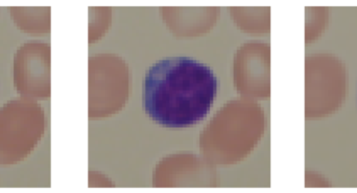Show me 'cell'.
Here are the masks:
<instances>
[{
  "instance_id": "1",
  "label": "cell",
  "mask_w": 357,
  "mask_h": 193,
  "mask_svg": "<svg viewBox=\"0 0 357 193\" xmlns=\"http://www.w3.org/2000/svg\"><path fill=\"white\" fill-rule=\"evenodd\" d=\"M218 93L209 67L190 58L159 60L144 81L142 104L149 117L167 128H186L205 119Z\"/></svg>"
}]
</instances>
